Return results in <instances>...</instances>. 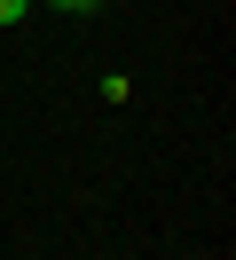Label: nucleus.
Listing matches in <instances>:
<instances>
[{"mask_svg": "<svg viewBox=\"0 0 236 260\" xmlns=\"http://www.w3.org/2000/svg\"><path fill=\"white\" fill-rule=\"evenodd\" d=\"M31 16V0H0V24H24Z\"/></svg>", "mask_w": 236, "mask_h": 260, "instance_id": "nucleus-1", "label": "nucleus"}, {"mask_svg": "<svg viewBox=\"0 0 236 260\" xmlns=\"http://www.w3.org/2000/svg\"><path fill=\"white\" fill-rule=\"evenodd\" d=\"M47 8H63V16H87V8H94V0H47Z\"/></svg>", "mask_w": 236, "mask_h": 260, "instance_id": "nucleus-2", "label": "nucleus"}]
</instances>
